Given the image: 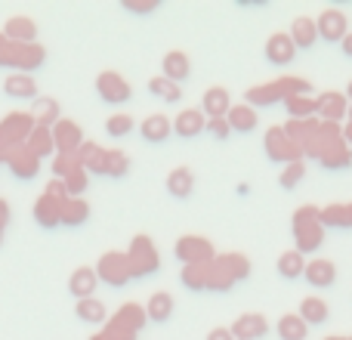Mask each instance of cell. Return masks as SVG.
<instances>
[{
    "instance_id": "obj_1",
    "label": "cell",
    "mask_w": 352,
    "mask_h": 340,
    "mask_svg": "<svg viewBox=\"0 0 352 340\" xmlns=\"http://www.w3.org/2000/svg\"><path fill=\"white\" fill-rule=\"evenodd\" d=\"M96 93L105 99L109 105H121V103H127L130 99V84L121 78V74H115V72H105V74H99L96 78Z\"/></svg>"
},
{
    "instance_id": "obj_2",
    "label": "cell",
    "mask_w": 352,
    "mask_h": 340,
    "mask_svg": "<svg viewBox=\"0 0 352 340\" xmlns=\"http://www.w3.org/2000/svg\"><path fill=\"white\" fill-rule=\"evenodd\" d=\"M229 109H232V99H229V93H226V87H210V90L204 93L201 111H204L207 121H219V118H226Z\"/></svg>"
},
{
    "instance_id": "obj_3",
    "label": "cell",
    "mask_w": 352,
    "mask_h": 340,
    "mask_svg": "<svg viewBox=\"0 0 352 340\" xmlns=\"http://www.w3.org/2000/svg\"><path fill=\"white\" fill-rule=\"evenodd\" d=\"M201 130H207V118L201 109H186L176 115L173 121V134L182 136V140H192V136H198Z\"/></svg>"
},
{
    "instance_id": "obj_4",
    "label": "cell",
    "mask_w": 352,
    "mask_h": 340,
    "mask_svg": "<svg viewBox=\"0 0 352 340\" xmlns=\"http://www.w3.org/2000/svg\"><path fill=\"white\" fill-rule=\"evenodd\" d=\"M161 68H164V78L170 81V84H182V81L192 74V62H188L186 53H167L164 62H161Z\"/></svg>"
},
{
    "instance_id": "obj_5",
    "label": "cell",
    "mask_w": 352,
    "mask_h": 340,
    "mask_svg": "<svg viewBox=\"0 0 352 340\" xmlns=\"http://www.w3.org/2000/svg\"><path fill=\"white\" fill-rule=\"evenodd\" d=\"M291 43L294 47H300V50H309L312 43L318 41V25L312 22V19H306V16H300V19H294V25H291Z\"/></svg>"
},
{
    "instance_id": "obj_6",
    "label": "cell",
    "mask_w": 352,
    "mask_h": 340,
    "mask_svg": "<svg viewBox=\"0 0 352 340\" xmlns=\"http://www.w3.org/2000/svg\"><path fill=\"white\" fill-rule=\"evenodd\" d=\"M306 281H309L312 288H331L337 279V266L331 260H312L309 266H306Z\"/></svg>"
},
{
    "instance_id": "obj_7",
    "label": "cell",
    "mask_w": 352,
    "mask_h": 340,
    "mask_svg": "<svg viewBox=\"0 0 352 340\" xmlns=\"http://www.w3.org/2000/svg\"><path fill=\"white\" fill-rule=\"evenodd\" d=\"M294 53H297V47L291 43V37H287V34L269 37V43H266V59L272 62V65H287V62L294 59Z\"/></svg>"
},
{
    "instance_id": "obj_8",
    "label": "cell",
    "mask_w": 352,
    "mask_h": 340,
    "mask_svg": "<svg viewBox=\"0 0 352 340\" xmlns=\"http://www.w3.org/2000/svg\"><path fill=\"white\" fill-rule=\"evenodd\" d=\"M318 37H324L328 43H343V37H346V19L340 16V12L328 10L322 16V22H318Z\"/></svg>"
},
{
    "instance_id": "obj_9",
    "label": "cell",
    "mask_w": 352,
    "mask_h": 340,
    "mask_svg": "<svg viewBox=\"0 0 352 340\" xmlns=\"http://www.w3.org/2000/svg\"><path fill=\"white\" fill-rule=\"evenodd\" d=\"M3 90H6V96H12V99H34L37 96V84L31 74H12L3 84Z\"/></svg>"
},
{
    "instance_id": "obj_10",
    "label": "cell",
    "mask_w": 352,
    "mask_h": 340,
    "mask_svg": "<svg viewBox=\"0 0 352 340\" xmlns=\"http://www.w3.org/2000/svg\"><path fill=\"white\" fill-rule=\"evenodd\" d=\"M195 189V180H192V170L188 167H176L170 176H167V192L173 198H188Z\"/></svg>"
},
{
    "instance_id": "obj_11",
    "label": "cell",
    "mask_w": 352,
    "mask_h": 340,
    "mask_svg": "<svg viewBox=\"0 0 352 340\" xmlns=\"http://www.w3.org/2000/svg\"><path fill=\"white\" fill-rule=\"evenodd\" d=\"M170 134H173V124L167 121V118H161V115L146 118V121H142V140L146 142H164Z\"/></svg>"
},
{
    "instance_id": "obj_12",
    "label": "cell",
    "mask_w": 352,
    "mask_h": 340,
    "mask_svg": "<svg viewBox=\"0 0 352 340\" xmlns=\"http://www.w3.org/2000/svg\"><path fill=\"white\" fill-rule=\"evenodd\" d=\"M300 273H306V263H303V254H297V251H287V254L278 257V275L287 281L300 279Z\"/></svg>"
},
{
    "instance_id": "obj_13",
    "label": "cell",
    "mask_w": 352,
    "mask_h": 340,
    "mask_svg": "<svg viewBox=\"0 0 352 340\" xmlns=\"http://www.w3.org/2000/svg\"><path fill=\"white\" fill-rule=\"evenodd\" d=\"M170 312H173V297L167 291L155 294V297L148 300V319H152V322H167Z\"/></svg>"
},
{
    "instance_id": "obj_14",
    "label": "cell",
    "mask_w": 352,
    "mask_h": 340,
    "mask_svg": "<svg viewBox=\"0 0 352 340\" xmlns=\"http://www.w3.org/2000/svg\"><path fill=\"white\" fill-rule=\"evenodd\" d=\"M256 127V115L250 109H229V130H238V134H250Z\"/></svg>"
},
{
    "instance_id": "obj_15",
    "label": "cell",
    "mask_w": 352,
    "mask_h": 340,
    "mask_svg": "<svg viewBox=\"0 0 352 340\" xmlns=\"http://www.w3.org/2000/svg\"><path fill=\"white\" fill-rule=\"evenodd\" d=\"M278 337L281 340H303L306 337V322L300 316H285L278 322Z\"/></svg>"
},
{
    "instance_id": "obj_16",
    "label": "cell",
    "mask_w": 352,
    "mask_h": 340,
    "mask_svg": "<svg viewBox=\"0 0 352 340\" xmlns=\"http://www.w3.org/2000/svg\"><path fill=\"white\" fill-rule=\"evenodd\" d=\"M72 294L74 297H87V294L96 288V275H93V269H78V273L72 275Z\"/></svg>"
},
{
    "instance_id": "obj_17",
    "label": "cell",
    "mask_w": 352,
    "mask_h": 340,
    "mask_svg": "<svg viewBox=\"0 0 352 340\" xmlns=\"http://www.w3.org/2000/svg\"><path fill=\"white\" fill-rule=\"evenodd\" d=\"M303 319L306 325H322L324 319H328V306L322 304V300H316V297H309V300H303Z\"/></svg>"
},
{
    "instance_id": "obj_18",
    "label": "cell",
    "mask_w": 352,
    "mask_h": 340,
    "mask_svg": "<svg viewBox=\"0 0 352 340\" xmlns=\"http://www.w3.org/2000/svg\"><path fill=\"white\" fill-rule=\"evenodd\" d=\"M232 331H235L238 337H263L266 334V322H263L260 316H254V319L244 316V319H238V325Z\"/></svg>"
},
{
    "instance_id": "obj_19",
    "label": "cell",
    "mask_w": 352,
    "mask_h": 340,
    "mask_svg": "<svg viewBox=\"0 0 352 340\" xmlns=\"http://www.w3.org/2000/svg\"><path fill=\"white\" fill-rule=\"evenodd\" d=\"M130 130H133V118L130 115H111L109 121H105V134H109L111 140H121Z\"/></svg>"
},
{
    "instance_id": "obj_20",
    "label": "cell",
    "mask_w": 352,
    "mask_h": 340,
    "mask_svg": "<svg viewBox=\"0 0 352 340\" xmlns=\"http://www.w3.org/2000/svg\"><path fill=\"white\" fill-rule=\"evenodd\" d=\"M6 37H12V41H34V22L31 19H12L6 25Z\"/></svg>"
},
{
    "instance_id": "obj_21",
    "label": "cell",
    "mask_w": 352,
    "mask_h": 340,
    "mask_svg": "<svg viewBox=\"0 0 352 340\" xmlns=\"http://www.w3.org/2000/svg\"><path fill=\"white\" fill-rule=\"evenodd\" d=\"M148 93H155V96H164L167 103H176V99H179V87L170 84L167 78H155V81H148Z\"/></svg>"
},
{
    "instance_id": "obj_22",
    "label": "cell",
    "mask_w": 352,
    "mask_h": 340,
    "mask_svg": "<svg viewBox=\"0 0 352 340\" xmlns=\"http://www.w3.org/2000/svg\"><path fill=\"white\" fill-rule=\"evenodd\" d=\"M78 316L87 319V322H102L105 310H102V304H96V300H84V304H78Z\"/></svg>"
},
{
    "instance_id": "obj_23",
    "label": "cell",
    "mask_w": 352,
    "mask_h": 340,
    "mask_svg": "<svg viewBox=\"0 0 352 340\" xmlns=\"http://www.w3.org/2000/svg\"><path fill=\"white\" fill-rule=\"evenodd\" d=\"M124 10L127 12H140V16H146V12H155L161 6V0H124Z\"/></svg>"
},
{
    "instance_id": "obj_24",
    "label": "cell",
    "mask_w": 352,
    "mask_h": 340,
    "mask_svg": "<svg viewBox=\"0 0 352 340\" xmlns=\"http://www.w3.org/2000/svg\"><path fill=\"white\" fill-rule=\"evenodd\" d=\"M303 173H306V170H303V164H294V167H291V170H287V173H285V180H281V186H285V189H294V186H297L300 180H303Z\"/></svg>"
},
{
    "instance_id": "obj_25",
    "label": "cell",
    "mask_w": 352,
    "mask_h": 340,
    "mask_svg": "<svg viewBox=\"0 0 352 340\" xmlns=\"http://www.w3.org/2000/svg\"><path fill=\"white\" fill-rule=\"evenodd\" d=\"M207 130H210L217 140H226V136H229V121H226V118H219V121H207Z\"/></svg>"
},
{
    "instance_id": "obj_26",
    "label": "cell",
    "mask_w": 352,
    "mask_h": 340,
    "mask_svg": "<svg viewBox=\"0 0 352 340\" xmlns=\"http://www.w3.org/2000/svg\"><path fill=\"white\" fill-rule=\"evenodd\" d=\"M207 340H232V334L226 328H217V331H210V337Z\"/></svg>"
},
{
    "instance_id": "obj_27",
    "label": "cell",
    "mask_w": 352,
    "mask_h": 340,
    "mask_svg": "<svg viewBox=\"0 0 352 340\" xmlns=\"http://www.w3.org/2000/svg\"><path fill=\"white\" fill-rule=\"evenodd\" d=\"M340 47H343V56H349V59H352V31H349L346 37H343V43H340Z\"/></svg>"
}]
</instances>
